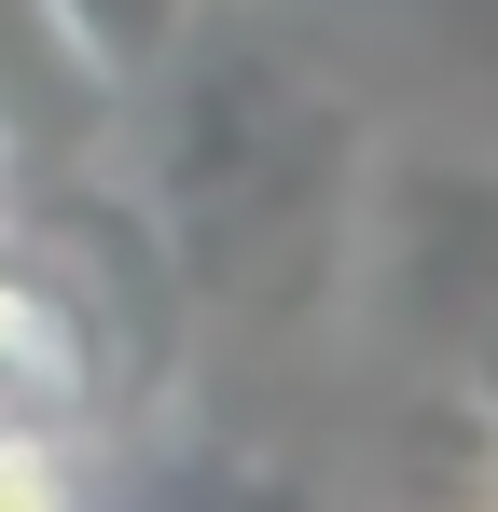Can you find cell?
<instances>
[{
    "label": "cell",
    "mask_w": 498,
    "mask_h": 512,
    "mask_svg": "<svg viewBox=\"0 0 498 512\" xmlns=\"http://www.w3.org/2000/svg\"><path fill=\"white\" fill-rule=\"evenodd\" d=\"M0 512H97L83 416H28V402H0Z\"/></svg>",
    "instance_id": "cell-2"
},
{
    "label": "cell",
    "mask_w": 498,
    "mask_h": 512,
    "mask_svg": "<svg viewBox=\"0 0 498 512\" xmlns=\"http://www.w3.org/2000/svg\"><path fill=\"white\" fill-rule=\"evenodd\" d=\"M97 374H111V360H97L83 291L0 236V402H28V416H97Z\"/></svg>",
    "instance_id": "cell-1"
},
{
    "label": "cell",
    "mask_w": 498,
    "mask_h": 512,
    "mask_svg": "<svg viewBox=\"0 0 498 512\" xmlns=\"http://www.w3.org/2000/svg\"><path fill=\"white\" fill-rule=\"evenodd\" d=\"M14 167H28V139H14V111H0V194H14Z\"/></svg>",
    "instance_id": "cell-4"
},
{
    "label": "cell",
    "mask_w": 498,
    "mask_h": 512,
    "mask_svg": "<svg viewBox=\"0 0 498 512\" xmlns=\"http://www.w3.org/2000/svg\"><path fill=\"white\" fill-rule=\"evenodd\" d=\"M180 14H194V0H56V28H70V56L97 70V97L153 84V56L180 42Z\"/></svg>",
    "instance_id": "cell-3"
}]
</instances>
